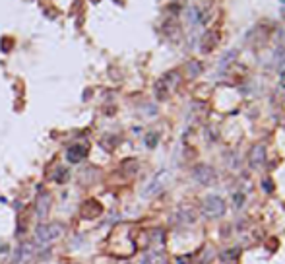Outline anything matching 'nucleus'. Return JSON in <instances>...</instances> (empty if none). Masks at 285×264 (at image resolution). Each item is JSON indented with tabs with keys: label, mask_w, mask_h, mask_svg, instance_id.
I'll return each instance as SVG.
<instances>
[{
	"label": "nucleus",
	"mask_w": 285,
	"mask_h": 264,
	"mask_svg": "<svg viewBox=\"0 0 285 264\" xmlns=\"http://www.w3.org/2000/svg\"><path fill=\"white\" fill-rule=\"evenodd\" d=\"M225 200L217 194H210L206 200L202 202V214L206 216L208 220H219L225 216Z\"/></svg>",
	"instance_id": "obj_2"
},
{
	"label": "nucleus",
	"mask_w": 285,
	"mask_h": 264,
	"mask_svg": "<svg viewBox=\"0 0 285 264\" xmlns=\"http://www.w3.org/2000/svg\"><path fill=\"white\" fill-rule=\"evenodd\" d=\"M188 70H190V78H194V76H198L202 72V66H200V63L192 61V63H188Z\"/></svg>",
	"instance_id": "obj_15"
},
{
	"label": "nucleus",
	"mask_w": 285,
	"mask_h": 264,
	"mask_svg": "<svg viewBox=\"0 0 285 264\" xmlns=\"http://www.w3.org/2000/svg\"><path fill=\"white\" fill-rule=\"evenodd\" d=\"M279 78H281V88H285V72H279Z\"/></svg>",
	"instance_id": "obj_19"
},
{
	"label": "nucleus",
	"mask_w": 285,
	"mask_h": 264,
	"mask_svg": "<svg viewBox=\"0 0 285 264\" xmlns=\"http://www.w3.org/2000/svg\"><path fill=\"white\" fill-rule=\"evenodd\" d=\"M179 82H181V74H179L177 70L167 72V74L163 76L161 80L155 84V95H157V99H167L169 93H171L173 89H177Z\"/></svg>",
	"instance_id": "obj_3"
},
{
	"label": "nucleus",
	"mask_w": 285,
	"mask_h": 264,
	"mask_svg": "<svg viewBox=\"0 0 285 264\" xmlns=\"http://www.w3.org/2000/svg\"><path fill=\"white\" fill-rule=\"evenodd\" d=\"M177 264H192V262H190L188 258H181V260H179V262H177Z\"/></svg>",
	"instance_id": "obj_20"
},
{
	"label": "nucleus",
	"mask_w": 285,
	"mask_h": 264,
	"mask_svg": "<svg viewBox=\"0 0 285 264\" xmlns=\"http://www.w3.org/2000/svg\"><path fill=\"white\" fill-rule=\"evenodd\" d=\"M273 61H275L277 70H279V72H285V49H283V47H279V49L275 50V55H273Z\"/></svg>",
	"instance_id": "obj_14"
},
{
	"label": "nucleus",
	"mask_w": 285,
	"mask_h": 264,
	"mask_svg": "<svg viewBox=\"0 0 285 264\" xmlns=\"http://www.w3.org/2000/svg\"><path fill=\"white\" fill-rule=\"evenodd\" d=\"M64 235V226L56 224V222H50V224H41L35 229V241L39 245H49L59 241Z\"/></svg>",
	"instance_id": "obj_1"
},
{
	"label": "nucleus",
	"mask_w": 285,
	"mask_h": 264,
	"mask_svg": "<svg viewBox=\"0 0 285 264\" xmlns=\"http://www.w3.org/2000/svg\"><path fill=\"white\" fill-rule=\"evenodd\" d=\"M192 177L198 181L200 185H213L215 183V179H217V175H215V169L213 167H210V165L206 164H200L196 165L194 169H192Z\"/></svg>",
	"instance_id": "obj_4"
},
{
	"label": "nucleus",
	"mask_w": 285,
	"mask_h": 264,
	"mask_svg": "<svg viewBox=\"0 0 285 264\" xmlns=\"http://www.w3.org/2000/svg\"><path fill=\"white\" fill-rule=\"evenodd\" d=\"M165 179H167V171H159L157 175L149 181V185L146 187L144 196H153V194H159V192L163 190V187H165Z\"/></svg>",
	"instance_id": "obj_7"
},
{
	"label": "nucleus",
	"mask_w": 285,
	"mask_h": 264,
	"mask_svg": "<svg viewBox=\"0 0 285 264\" xmlns=\"http://www.w3.org/2000/svg\"><path fill=\"white\" fill-rule=\"evenodd\" d=\"M248 164H250L252 169H258V167H262V165L266 164V148L262 144L252 146V150L248 153Z\"/></svg>",
	"instance_id": "obj_6"
},
{
	"label": "nucleus",
	"mask_w": 285,
	"mask_h": 264,
	"mask_svg": "<svg viewBox=\"0 0 285 264\" xmlns=\"http://www.w3.org/2000/svg\"><path fill=\"white\" fill-rule=\"evenodd\" d=\"M86 155H87L86 144H74V146H70L68 151H66V160L70 164H80L82 160H86Z\"/></svg>",
	"instance_id": "obj_9"
},
{
	"label": "nucleus",
	"mask_w": 285,
	"mask_h": 264,
	"mask_svg": "<svg viewBox=\"0 0 285 264\" xmlns=\"http://www.w3.org/2000/svg\"><path fill=\"white\" fill-rule=\"evenodd\" d=\"M165 256L161 251H148L142 256V264H163Z\"/></svg>",
	"instance_id": "obj_12"
},
{
	"label": "nucleus",
	"mask_w": 285,
	"mask_h": 264,
	"mask_svg": "<svg viewBox=\"0 0 285 264\" xmlns=\"http://www.w3.org/2000/svg\"><path fill=\"white\" fill-rule=\"evenodd\" d=\"M217 39H219V35L213 31V33H206L204 35V39H202V50L204 52H210L211 49H215V45H217Z\"/></svg>",
	"instance_id": "obj_13"
},
{
	"label": "nucleus",
	"mask_w": 285,
	"mask_h": 264,
	"mask_svg": "<svg viewBox=\"0 0 285 264\" xmlns=\"http://www.w3.org/2000/svg\"><path fill=\"white\" fill-rule=\"evenodd\" d=\"M233 202H235V208H241L245 204V194L243 192H235L233 194Z\"/></svg>",
	"instance_id": "obj_16"
},
{
	"label": "nucleus",
	"mask_w": 285,
	"mask_h": 264,
	"mask_svg": "<svg viewBox=\"0 0 285 264\" xmlns=\"http://www.w3.org/2000/svg\"><path fill=\"white\" fill-rule=\"evenodd\" d=\"M101 214H103V206L97 200H93V198L86 200L80 206V216L86 218V220H93V218H97Z\"/></svg>",
	"instance_id": "obj_5"
},
{
	"label": "nucleus",
	"mask_w": 285,
	"mask_h": 264,
	"mask_svg": "<svg viewBox=\"0 0 285 264\" xmlns=\"http://www.w3.org/2000/svg\"><path fill=\"white\" fill-rule=\"evenodd\" d=\"M146 144H148L149 148H153V146L157 144V134H155V132H151V134H148V136H146Z\"/></svg>",
	"instance_id": "obj_17"
},
{
	"label": "nucleus",
	"mask_w": 285,
	"mask_h": 264,
	"mask_svg": "<svg viewBox=\"0 0 285 264\" xmlns=\"http://www.w3.org/2000/svg\"><path fill=\"white\" fill-rule=\"evenodd\" d=\"M177 218L181 220V224H186V226H190V224H194L196 222V212L190 208V206H181L179 208V212H177Z\"/></svg>",
	"instance_id": "obj_11"
},
{
	"label": "nucleus",
	"mask_w": 285,
	"mask_h": 264,
	"mask_svg": "<svg viewBox=\"0 0 285 264\" xmlns=\"http://www.w3.org/2000/svg\"><path fill=\"white\" fill-rule=\"evenodd\" d=\"M33 256V245L31 243H22L18 249H16V254H14L12 264H27Z\"/></svg>",
	"instance_id": "obj_8"
},
{
	"label": "nucleus",
	"mask_w": 285,
	"mask_h": 264,
	"mask_svg": "<svg viewBox=\"0 0 285 264\" xmlns=\"http://www.w3.org/2000/svg\"><path fill=\"white\" fill-rule=\"evenodd\" d=\"M66 179H68V171H66V169H59V175L54 177V181H56V183H62V181H66Z\"/></svg>",
	"instance_id": "obj_18"
},
{
	"label": "nucleus",
	"mask_w": 285,
	"mask_h": 264,
	"mask_svg": "<svg viewBox=\"0 0 285 264\" xmlns=\"http://www.w3.org/2000/svg\"><path fill=\"white\" fill-rule=\"evenodd\" d=\"M49 210H50V196L47 192H39L37 200H35V214H37V218L45 220L47 214H49Z\"/></svg>",
	"instance_id": "obj_10"
}]
</instances>
